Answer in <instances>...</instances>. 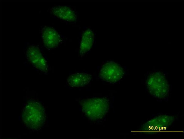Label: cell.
I'll list each match as a JSON object with an SVG mask.
<instances>
[{"label": "cell", "mask_w": 184, "mask_h": 139, "mask_svg": "<svg viewBox=\"0 0 184 139\" xmlns=\"http://www.w3.org/2000/svg\"><path fill=\"white\" fill-rule=\"evenodd\" d=\"M82 110L85 115L93 121L102 119L109 109L108 100L103 97H93L81 102Z\"/></svg>", "instance_id": "cell-3"}, {"label": "cell", "mask_w": 184, "mask_h": 139, "mask_svg": "<svg viewBox=\"0 0 184 139\" xmlns=\"http://www.w3.org/2000/svg\"><path fill=\"white\" fill-rule=\"evenodd\" d=\"M26 54L28 60L36 68L44 72L47 71L46 61L38 48L35 46L29 47Z\"/></svg>", "instance_id": "cell-5"}, {"label": "cell", "mask_w": 184, "mask_h": 139, "mask_svg": "<svg viewBox=\"0 0 184 139\" xmlns=\"http://www.w3.org/2000/svg\"><path fill=\"white\" fill-rule=\"evenodd\" d=\"M145 84L149 93L156 98L165 99L169 96L170 85L163 72L155 71L150 72L147 76Z\"/></svg>", "instance_id": "cell-2"}, {"label": "cell", "mask_w": 184, "mask_h": 139, "mask_svg": "<svg viewBox=\"0 0 184 139\" xmlns=\"http://www.w3.org/2000/svg\"><path fill=\"white\" fill-rule=\"evenodd\" d=\"M51 12L56 17L69 22H75L77 16L75 12L70 8L59 6L51 8Z\"/></svg>", "instance_id": "cell-8"}, {"label": "cell", "mask_w": 184, "mask_h": 139, "mask_svg": "<svg viewBox=\"0 0 184 139\" xmlns=\"http://www.w3.org/2000/svg\"><path fill=\"white\" fill-rule=\"evenodd\" d=\"M91 79V75L84 73H76L71 75L67 80L68 85L73 88L83 87L87 85Z\"/></svg>", "instance_id": "cell-9"}, {"label": "cell", "mask_w": 184, "mask_h": 139, "mask_svg": "<svg viewBox=\"0 0 184 139\" xmlns=\"http://www.w3.org/2000/svg\"><path fill=\"white\" fill-rule=\"evenodd\" d=\"M94 34L90 29L85 30L82 34L79 48V53L82 56L91 48L94 41Z\"/></svg>", "instance_id": "cell-10"}, {"label": "cell", "mask_w": 184, "mask_h": 139, "mask_svg": "<svg viewBox=\"0 0 184 139\" xmlns=\"http://www.w3.org/2000/svg\"><path fill=\"white\" fill-rule=\"evenodd\" d=\"M174 120L173 116L163 115L158 116L148 121L142 126L144 131H148L151 129H157L158 128L161 130L166 128L171 125Z\"/></svg>", "instance_id": "cell-6"}, {"label": "cell", "mask_w": 184, "mask_h": 139, "mask_svg": "<svg viewBox=\"0 0 184 139\" xmlns=\"http://www.w3.org/2000/svg\"><path fill=\"white\" fill-rule=\"evenodd\" d=\"M42 36L44 44L48 48L56 47L60 41L59 35L53 28L48 27L44 28L42 30Z\"/></svg>", "instance_id": "cell-7"}, {"label": "cell", "mask_w": 184, "mask_h": 139, "mask_svg": "<svg viewBox=\"0 0 184 139\" xmlns=\"http://www.w3.org/2000/svg\"><path fill=\"white\" fill-rule=\"evenodd\" d=\"M22 119L24 125L28 128L34 131L40 130L46 119L43 106L37 101H30L23 108Z\"/></svg>", "instance_id": "cell-1"}, {"label": "cell", "mask_w": 184, "mask_h": 139, "mask_svg": "<svg viewBox=\"0 0 184 139\" xmlns=\"http://www.w3.org/2000/svg\"><path fill=\"white\" fill-rule=\"evenodd\" d=\"M124 74V69L121 65L113 61H110L102 66L99 76L103 81L115 83L121 80Z\"/></svg>", "instance_id": "cell-4"}]
</instances>
